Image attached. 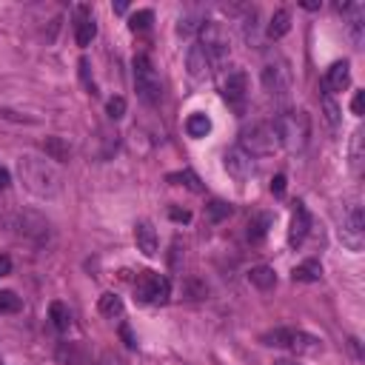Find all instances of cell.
I'll return each instance as SVG.
<instances>
[{
	"instance_id": "cell-1",
	"label": "cell",
	"mask_w": 365,
	"mask_h": 365,
	"mask_svg": "<svg viewBox=\"0 0 365 365\" xmlns=\"http://www.w3.org/2000/svg\"><path fill=\"white\" fill-rule=\"evenodd\" d=\"M17 174L23 180V186L29 189L35 197L51 200V197L60 194V174H58L55 166H51L49 160H43V158L23 154V158L17 160Z\"/></svg>"
},
{
	"instance_id": "cell-2",
	"label": "cell",
	"mask_w": 365,
	"mask_h": 365,
	"mask_svg": "<svg viewBox=\"0 0 365 365\" xmlns=\"http://www.w3.org/2000/svg\"><path fill=\"white\" fill-rule=\"evenodd\" d=\"M271 128H274L277 146H282L285 151H303L311 135V120L305 112H282L271 123Z\"/></svg>"
},
{
	"instance_id": "cell-3",
	"label": "cell",
	"mask_w": 365,
	"mask_h": 365,
	"mask_svg": "<svg viewBox=\"0 0 365 365\" xmlns=\"http://www.w3.org/2000/svg\"><path fill=\"white\" fill-rule=\"evenodd\" d=\"M240 148L248 154V158H269V154H274L277 137H274L271 123H254L251 128H243Z\"/></svg>"
},
{
	"instance_id": "cell-4",
	"label": "cell",
	"mask_w": 365,
	"mask_h": 365,
	"mask_svg": "<svg viewBox=\"0 0 365 365\" xmlns=\"http://www.w3.org/2000/svg\"><path fill=\"white\" fill-rule=\"evenodd\" d=\"M132 66H135V86H137L140 100L148 103V106L160 103V97H163V86H160V77H158V71H154L151 60H148L146 55H137Z\"/></svg>"
},
{
	"instance_id": "cell-5",
	"label": "cell",
	"mask_w": 365,
	"mask_h": 365,
	"mask_svg": "<svg viewBox=\"0 0 365 365\" xmlns=\"http://www.w3.org/2000/svg\"><path fill=\"white\" fill-rule=\"evenodd\" d=\"M200 46L208 55V63H223L228 58V51H231L228 32L223 29L220 23H214V20L200 23Z\"/></svg>"
},
{
	"instance_id": "cell-6",
	"label": "cell",
	"mask_w": 365,
	"mask_h": 365,
	"mask_svg": "<svg viewBox=\"0 0 365 365\" xmlns=\"http://www.w3.org/2000/svg\"><path fill=\"white\" fill-rule=\"evenodd\" d=\"M340 240L346 248L359 251L362 240H365V217H362V205L359 203H348L343 208V228H340Z\"/></svg>"
},
{
	"instance_id": "cell-7",
	"label": "cell",
	"mask_w": 365,
	"mask_h": 365,
	"mask_svg": "<svg viewBox=\"0 0 365 365\" xmlns=\"http://www.w3.org/2000/svg\"><path fill=\"white\" fill-rule=\"evenodd\" d=\"M135 291L140 303H169L171 297V282L163 274H154V271H140L137 282H135Z\"/></svg>"
},
{
	"instance_id": "cell-8",
	"label": "cell",
	"mask_w": 365,
	"mask_h": 365,
	"mask_svg": "<svg viewBox=\"0 0 365 365\" xmlns=\"http://www.w3.org/2000/svg\"><path fill=\"white\" fill-rule=\"evenodd\" d=\"M260 80H263V89L269 94H274V97L289 94L291 92V66H289V60L277 58V60L266 63L263 74H260Z\"/></svg>"
},
{
	"instance_id": "cell-9",
	"label": "cell",
	"mask_w": 365,
	"mask_h": 365,
	"mask_svg": "<svg viewBox=\"0 0 365 365\" xmlns=\"http://www.w3.org/2000/svg\"><path fill=\"white\" fill-rule=\"evenodd\" d=\"M12 228H17L26 240H35L37 246H40V243H46V240H49V234H51L49 220H43L40 214H32V212L17 214V217H15V223H12Z\"/></svg>"
},
{
	"instance_id": "cell-10",
	"label": "cell",
	"mask_w": 365,
	"mask_h": 365,
	"mask_svg": "<svg viewBox=\"0 0 365 365\" xmlns=\"http://www.w3.org/2000/svg\"><path fill=\"white\" fill-rule=\"evenodd\" d=\"M351 83V66L348 60H337L328 66V71L323 74V92L334 94V92H346Z\"/></svg>"
},
{
	"instance_id": "cell-11",
	"label": "cell",
	"mask_w": 365,
	"mask_h": 365,
	"mask_svg": "<svg viewBox=\"0 0 365 365\" xmlns=\"http://www.w3.org/2000/svg\"><path fill=\"white\" fill-rule=\"evenodd\" d=\"M308 228H311V214L305 203H294V212H291V228H289V246H303L308 237Z\"/></svg>"
},
{
	"instance_id": "cell-12",
	"label": "cell",
	"mask_w": 365,
	"mask_h": 365,
	"mask_svg": "<svg viewBox=\"0 0 365 365\" xmlns=\"http://www.w3.org/2000/svg\"><path fill=\"white\" fill-rule=\"evenodd\" d=\"M226 171L234 177V180H248L251 171H254V158L237 146V148H228L226 151Z\"/></svg>"
},
{
	"instance_id": "cell-13",
	"label": "cell",
	"mask_w": 365,
	"mask_h": 365,
	"mask_svg": "<svg viewBox=\"0 0 365 365\" xmlns=\"http://www.w3.org/2000/svg\"><path fill=\"white\" fill-rule=\"evenodd\" d=\"M246 92H248V77H246V71H231V74L226 77V83H223V97H226V103H231V106H243Z\"/></svg>"
},
{
	"instance_id": "cell-14",
	"label": "cell",
	"mask_w": 365,
	"mask_h": 365,
	"mask_svg": "<svg viewBox=\"0 0 365 365\" xmlns=\"http://www.w3.org/2000/svg\"><path fill=\"white\" fill-rule=\"evenodd\" d=\"M135 243H137V251H143L146 257H154L158 254V231L148 220H140L135 226Z\"/></svg>"
},
{
	"instance_id": "cell-15",
	"label": "cell",
	"mask_w": 365,
	"mask_h": 365,
	"mask_svg": "<svg viewBox=\"0 0 365 365\" xmlns=\"http://www.w3.org/2000/svg\"><path fill=\"white\" fill-rule=\"evenodd\" d=\"M77 12H80V17L74 23V40H77V46H92V40L97 37V23L86 6H80Z\"/></svg>"
},
{
	"instance_id": "cell-16",
	"label": "cell",
	"mask_w": 365,
	"mask_h": 365,
	"mask_svg": "<svg viewBox=\"0 0 365 365\" xmlns=\"http://www.w3.org/2000/svg\"><path fill=\"white\" fill-rule=\"evenodd\" d=\"M289 348H291L294 354H300V357H311V354H320V351H323V343H320V337H314V334L294 331Z\"/></svg>"
},
{
	"instance_id": "cell-17",
	"label": "cell",
	"mask_w": 365,
	"mask_h": 365,
	"mask_svg": "<svg viewBox=\"0 0 365 365\" xmlns=\"http://www.w3.org/2000/svg\"><path fill=\"white\" fill-rule=\"evenodd\" d=\"M55 357L60 365H89V351L80 343H60Z\"/></svg>"
},
{
	"instance_id": "cell-18",
	"label": "cell",
	"mask_w": 365,
	"mask_h": 365,
	"mask_svg": "<svg viewBox=\"0 0 365 365\" xmlns=\"http://www.w3.org/2000/svg\"><path fill=\"white\" fill-rule=\"evenodd\" d=\"M208 55L203 51V46L200 43H194L192 49H189V55H186V69H189V74L194 77V80H203V77L208 74Z\"/></svg>"
},
{
	"instance_id": "cell-19",
	"label": "cell",
	"mask_w": 365,
	"mask_h": 365,
	"mask_svg": "<svg viewBox=\"0 0 365 365\" xmlns=\"http://www.w3.org/2000/svg\"><path fill=\"white\" fill-rule=\"evenodd\" d=\"M248 282L254 285V289H260V291H271L277 285V274H274L271 266H254L248 271Z\"/></svg>"
},
{
	"instance_id": "cell-20",
	"label": "cell",
	"mask_w": 365,
	"mask_h": 365,
	"mask_svg": "<svg viewBox=\"0 0 365 365\" xmlns=\"http://www.w3.org/2000/svg\"><path fill=\"white\" fill-rule=\"evenodd\" d=\"M289 29H291V12L289 9H277L274 15H271V20H269V37L271 40H280V37H285L289 35Z\"/></svg>"
},
{
	"instance_id": "cell-21",
	"label": "cell",
	"mask_w": 365,
	"mask_h": 365,
	"mask_svg": "<svg viewBox=\"0 0 365 365\" xmlns=\"http://www.w3.org/2000/svg\"><path fill=\"white\" fill-rule=\"evenodd\" d=\"M294 282H320L323 277V266L317 263V260H305V263H300L294 271H291Z\"/></svg>"
},
{
	"instance_id": "cell-22",
	"label": "cell",
	"mask_w": 365,
	"mask_h": 365,
	"mask_svg": "<svg viewBox=\"0 0 365 365\" xmlns=\"http://www.w3.org/2000/svg\"><path fill=\"white\" fill-rule=\"evenodd\" d=\"M43 148H46V158H49V160L66 163V160L71 158V148H69V143H66L63 137H46Z\"/></svg>"
},
{
	"instance_id": "cell-23",
	"label": "cell",
	"mask_w": 365,
	"mask_h": 365,
	"mask_svg": "<svg viewBox=\"0 0 365 365\" xmlns=\"http://www.w3.org/2000/svg\"><path fill=\"white\" fill-rule=\"evenodd\" d=\"M97 311H100L103 317L114 320V317H120V314H123V300H120L117 294L106 291V294H100V300H97Z\"/></svg>"
},
{
	"instance_id": "cell-24",
	"label": "cell",
	"mask_w": 365,
	"mask_h": 365,
	"mask_svg": "<svg viewBox=\"0 0 365 365\" xmlns=\"http://www.w3.org/2000/svg\"><path fill=\"white\" fill-rule=\"evenodd\" d=\"M49 320H51V325H55L58 331H69V325H71V311H69V305L66 303H51L49 305Z\"/></svg>"
},
{
	"instance_id": "cell-25",
	"label": "cell",
	"mask_w": 365,
	"mask_h": 365,
	"mask_svg": "<svg viewBox=\"0 0 365 365\" xmlns=\"http://www.w3.org/2000/svg\"><path fill=\"white\" fill-rule=\"evenodd\" d=\"M169 182H174V186H186L189 192H194V194H200L203 192V182H200V177L192 171V169H186V171H174V174H169L166 177Z\"/></svg>"
},
{
	"instance_id": "cell-26",
	"label": "cell",
	"mask_w": 365,
	"mask_h": 365,
	"mask_svg": "<svg viewBox=\"0 0 365 365\" xmlns=\"http://www.w3.org/2000/svg\"><path fill=\"white\" fill-rule=\"evenodd\" d=\"M291 334H294V328H274V331H269V334L260 337V343L271 346V348H289Z\"/></svg>"
},
{
	"instance_id": "cell-27",
	"label": "cell",
	"mask_w": 365,
	"mask_h": 365,
	"mask_svg": "<svg viewBox=\"0 0 365 365\" xmlns=\"http://www.w3.org/2000/svg\"><path fill=\"white\" fill-rule=\"evenodd\" d=\"M271 228V214H257L251 223H248V240L251 243H260L269 234Z\"/></svg>"
},
{
	"instance_id": "cell-28",
	"label": "cell",
	"mask_w": 365,
	"mask_h": 365,
	"mask_svg": "<svg viewBox=\"0 0 365 365\" xmlns=\"http://www.w3.org/2000/svg\"><path fill=\"white\" fill-rule=\"evenodd\" d=\"M186 132H189V137H205L208 132H212V120L197 112V114H192L186 120Z\"/></svg>"
},
{
	"instance_id": "cell-29",
	"label": "cell",
	"mask_w": 365,
	"mask_h": 365,
	"mask_svg": "<svg viewBox=\"0 0 365 365\" xmlns=\"http://www.w3.org/2000/svg\"><path fill=\"white\" fill-rule=\"evenodd\" d=\"M182 297L186 300H205L208 297V285L197 277H189L186 282H182Z\"/></svg>"
},
{
	"instance_id": "cell-30",
	"label": "cell",
	"mask_w": 365,
	"mask_h": 365,
	"mask_svg": "<svg viewBox=\"0 0 365 365\" xmlns=\"http://www.w3.org/2000/svg\"><path fill=\"white\" fill-rule=\"evenodd\" d=\"M231 214V205L228 203H223V200H212L205 205V220L208 223H220V220H226Z\"/></svg>"
},
{
	"instance_id": "cell-31",
	"label": "cell",
	"mask_w": 365,
	"mask_h": 365,
	"mask_svg": "<svg viewBox=\"0 0 365 365\" xmlns=\"http://www.w3.org/2000/svg\"><path fill=\"white\" fill-rule=\"evenodd\" d=\"M348 158H351V169L359 174V171H362V132H359V128H357V132H354V137H351Z\"/></svg>"
},
{
	"instance_id": "cell-32",
	"label": "cell",
	"mask_w": 365,
	"mask_h": 365,
	"mask_svg": "<svg viewBox=\"0 0 365 365\" xmlns=\"http://www.w3.org/2000/svg\"><path fill=\"white\" fill-rule=\"evenodd\" d=\"M23 308V300L15 291H0V314H17Z\"/></svg>"
},
{
	"instance_id": "cell-33",
	"label": "cell",
	"mask_w": 365,
	"mask_h": 365,
	"mask_svg": "<svg viewBox=\"0 0 365 365\" xmlns=\"http://www.w3.org/2000/svg\"><path fill=\"white\" fill-rule=\"evenodd\" d=\"M151 20H154V12L151 9H140V12H135L132 17H128V29H132V32H143V29H148V26H151Z\"/></svg>"
},
{
	"instance_id": "cell-34",
	"label": "cell",
	"mask_w": 365,
	"mask_h": 365,
	"mask_svg": "<svg viewBox=\"0 0 365 365\" xmlns=\"http://www.w3.org/2000/svg\"><path fill=\"white\" fill-rule=\"evenodd\" d=\"M323 114H325V120H328V126H340V106L334 103V97L331 94H323Z\"/></svg>"
},
{
	"instance_id": "cell-35",
	"label": "cell",
	"mask_w": 365,
	"mask_h": 365,
	"mask_svg": "<svg viewBox=\"0 0 365 365\" xmlns=\"http://www.w3.org/2000/svg\"><path fill=\"white\" fill-rule=\"evenodd\" d=\"M106 114L112 117V120H120L123 114H126V100L117 94V97H112L109 103H106Z\"/></svg>"
},
{
	"instance_id": "cell-36",
	"label": "cell",
	"mask_w": 365,
	"mask_h": 365,
	"mask_svg": "<svg viewBox=\"0 0 365 365\" xmlns=\"http://www.w3.org/2000/svg\"><path fill=\"white\" fill-rule=\"evenodd\" d=\"M77 66H80V80L86 83V89H89L92 94H97V86H94V77H92V66H89V60L83 58V60L77 63Z\"/></svg>"
},
{
	"instance_id": "cell-37",
	"label": "cell",
	"mask_w": 365,
	"mask_h": 365,
	"mask_svg": "<svg viewBox=\"0 0 365 365\" xmlns=\"http://www.w3.org/2000/svg\"><path fill=\"white\" fill-rule=\"evenodd\" d=\"M169 217L174 223H189L192 220V212H186V208H169Z\"/></svg>"
},
{
	"instance_id": "cell-38",
	"label": "cell",
	"mask_w": 365,
	"mask_h": 365,
	"mask_svg": "<svg viewBox=\"0 0 365 365\" xmlns=\"http://www.w3.org/2000/svg\"><path fill=\"white\" fill-rule=\"evenodd\" d=\"M194 29H200V26H197V23H194L192 17H186V20H180V26H177V32H180V35H192Z\"/></svg>"
},
{
	"instance_id": "cell-39",
	"label": "cell",
	"mask_w": 365,
	"mask_h": 365,
	"mask_svg": "<svg viewBox=\"0 0 365 365\" xmlns=\"http://www.w3.org/2000/svg\"><path fill=\"white\" fill-rule=\"evenodd\" d=\"M362 106H365V92H357L354 100H351V112L359 117V114H362Z\"/></svg>"
},
{
	"instance_id": "cell-40",
	"label": "cell",
	"mask_w": 365,
	"mask_h": 365,
	"mask_svg": "<svg viewBox=\"0 0 365 365\" xmlns=\"http://www.w3.org/2000/svg\"><path fill=\"white\" fill-rule=\"evenodd\" d=\"M271 192H274L277 197H280V194L285 192V174H277V177L271 180Z\"/></svg>"
},
{
	"instance_id": "cell-41",
	"label": "cell",
	"mask_w": 365,
	"mask_h": 365,
	"mask_svg": "<svg viewBox=\"0 0 365 365\" xmlns=\"http://www.w3.org/2000/svg\"><path fill=\"white\" fill-rule=\"evenodd\" d=\"M6 274H12V260L6 254H0V277H6Z\"/></svg>"
},
{
	"instance_id": "cell-42",
	"label": "cell",
	"mask_w": 365,
	"mask_h": 365,
	"mask_svg": "<svg viewBox=\"0 0 365 365\" xmlns=\"http://www.w3.org/2000/svg\"><path fill=\"white\" fill-rule=\"evenodd\" d=\"M120 337L126 340L128 348H135V346H137V343H135V337H132V331H128V325H120Z\"/></svg>"
},
{
	"instance_id": "cell-43",
	"label": "cell",
	"mask_w": 365,
	"mask_h": 365,
	"mask_svg": "<svg viewBox=\"0 0 365 365\" xmlns=\"http://www.w3.org/2000/svg\"><path fill=\"white\" fill-rule=\"evenodd\" d=\"M9 182H12V177H9V171H6L3 166H0V192H3V189H9Z\"/></svg>"
},
{
	"instance_id": "cell-44",
	"label": "cell",
	"mask_w": 365,
	"mask_h": 365,
	"mask_svg": "<svg viewBox=\"0 0 365 365\" xmlns=\"http://www.w3.org/2000/svg\"><path fill=\"white\" fill-rule=\"evenodd\" d=\"M103 365H123V362H120V357H114V354H103Z\"/></svg>"
},
{
	"instance_id": "cell-45",
	"label": "cell",
	"mask_w": 365,
	"mask_h": 365,
	"mask_svg": "<svg viewBox=\"0 0 365 365\" xmlns=\"http://www.w3.org/2000/svg\"><path fill=\"white\" fill-rule=\"evenodd\" d=\"M126 9H128V6H126V3H114V12H117V15H123V12H126Z\"/></svg>"
},
{
	"instance_id": "cell-46",
	"label": "cell",
	"mask_w": 365,
	"mask_h": 365,
	"mask_svg": "<svg viewBox=\"0 0 365 365\" xmlns=\"http://www.w3.org/2000/svg\"><path fill=\"white\" fill-rule=\"evenodd\" d=\"M274 365H297V362H291V359H277Z\"/></svg>"
},
{
	"instance_id": "cell-47",
	"label": "cell",
	"mask_w": 365,
	"mask_h": 365,
	"mask_svg": "<svg viewBox=\"0 0 365 365\" xmlns=\"http://www.w3.org/2000/svg\"><path fill=\"white\" fill-rule=\"evenodd\" d=\"M0 365H3V362H0Z\"/></svg>"
}]
</instances>
